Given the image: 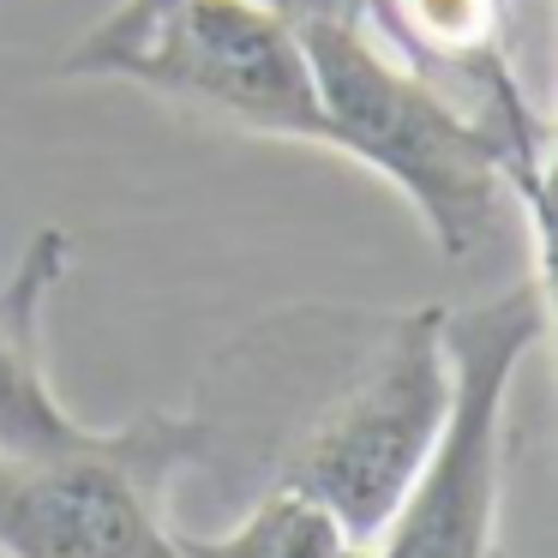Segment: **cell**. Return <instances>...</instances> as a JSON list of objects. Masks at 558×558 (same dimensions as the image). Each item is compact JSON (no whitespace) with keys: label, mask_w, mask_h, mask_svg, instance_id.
Here are the masks:
<instances>
[{"label":"cell","mask_w":558,"mask_h":558,"mask_svg":"<svg viewBox=\"0 0 558 558\" xmlns=\"http://www.w3.org/2000/svg\"><path fill=\"white\" fill-rule=\"evenodd\" d=\"M133 7H150V0H133Z\"/></svg>","instance_id":"obj_9"},{"label":"cell","mask_w":558,"mask_h":558,"mask_svg":"<svg viewBox=\"0 0 558 558\" xmlns=\"http://www.w3.org/2000/svg\"><path fill=\"white\" fill-rule=\"evenodd\" d=\"M61 73L126 78L234 133L330 150L306 37L277 0H121L66 49Z\"/></svg>","instance_id":"obj_2"},{"label":"cell","mask_w":558,"mask_h":558,"mask_svg":"<svg viewBox=\"0 0 558 558\" xmlns=\"http://www.w3.org/2000/svg\"><path fill=\"white\" fill-rule=\"evenodd\" d=\"M301 37L330 121V157L397 186L445 258H474L522 210L534 270H546V174L522 169L505 138L402 66L366 19H306Z\"/></svg>","instance_id":"obj_1"},{"label":"cell","mask_w":558,"mask_h":558,"mask_svg":"<svg viewBox=\"0 0 558 558\" xmlns=\"http://www.w3.org/2000/svg\"><path fill=\"white\" fill-rule=\"evenodd\" d=\"M217 457L205 414H157L54 450H0V558H186L169 486Z\"/></svg>","instance_id":"obj_5"},{"label":"cell","mask_w":558,"mask_h":558,"mask_svg":"<svg viewBox=\"0 0 558 558\" xmlns=\"http://www.w3.org/2000/svg\"><path fill=\"white\" fill-rule=\"evenodd\" d=\"M282 13L294 19V25H306V19H361L366 0H277Z\"/></svg>","instance_id":"obj_8"},{"label":"cell","mask_w":558,"mask_h":558,"mask_svg":"<svg viewBox=\"0 0 558 558\" xmlns=\"http://www.w3.org/2000/svg\"><path fill=\"white\" fill-rule=\"evenodd\" d=\"M174 541H181L186 558H354L361 553L342 534V522L318 498L294 493V486H265L234 529H222V534L174 529Z\"/></svg>","instance_id":"obj_7"},{"label":"cell","mask_w":558,"mask_h":558,"mask_svg":"<svg viewBox=\"0 0 558 558\" xmlns=\"http://www.w3.org/2000/svg\"><path fill=\"white\" fill-rule=\"evenodd\" d=\"M445 402V306L366 318L361 349L342 361V378L282 433L270 457V486L318 498L342 522V534L366 546L433 450Z\"/></svg>","instance_id":"obj_3"},{"label":"cell","mask_w":558,"mask_h":558,"mask_svg":"<svg viewBox=\"0 0 558 558\" xmlns=\"http://www.w3.org/2000/svg\"><path fill=\"white\" fill-rule=\"evenodd\" d=\"M546 337V270L481 306H445L450 402L390 522L354 558H498L505 402L517 366Z\"/></svg>","instance_id":"obj_4"},{"label":"cell","mask_w":558,"mask_h":558,"mask_svg":"<svg viewBox=\"0 0 558 558\" xmlns=\"http://www.w3.org/2000/svg\"><path fill=\"white\" fill-rule=\"evenodd\" d=\"M73 258V234L49 222L0 277V450L7 457L73 445L85 433V421H73L49 385V301L66 282Z\"/></svg>","instance_id":"obj_6"}]
</instances>
